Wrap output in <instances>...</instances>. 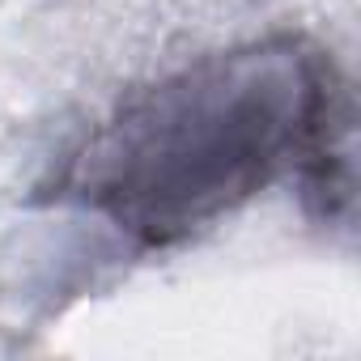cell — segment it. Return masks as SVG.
I'll list each match as a JSON object with an SVG mask.
<instances>
[{"label": "cell", "mask_w": 361, "mask_h": 361, "mask_svg": "<svg viewBox=\"0 0 361 361\" xmlns=\"http://www.w3.org/2000/svg\"><path fill=\"white\" fill-rule=\"evenodd\" d=\"M344 136L331 64L293 39L209 56L136 94L73 161L68 188L149 247L234 213L285 166L319 170Z\"/></svg>", "instance_id": "1"}]
</instances>
